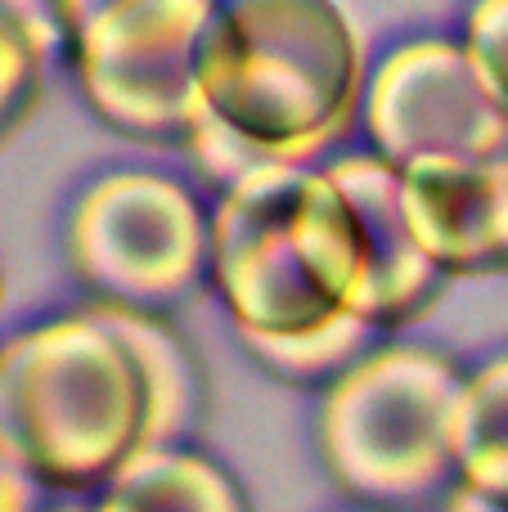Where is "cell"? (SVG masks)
Here are the masks:
<instances>
[{
  "label": "cell",
  "instance_id": "obj_1",
  "mask_svg": "<svg viewBox=\"0 0 508 512\" xmlns=\"http://www.w3.org/2000/svg\"><path fill=\"white\" fill-rule=\"evenodd\" d=\"M365 86V41L338 0H221L189 153L221 189L257 167H324L360 122Z\"/></svg>",
  "mask_w": 508,
  "mask_h": 512
},
{
  "label": "cell",
  "instance_id": "obj_2",
  "mask_svg": "<svg viewBox=\"0 0 508 512\" xmlns=\"http://www.w3.org/2000/svg\"><path fill=\"white\" fill-rule=\"evenodd\" d=\"M0 400L5 450L54 490L108 486L149 445V378L95 301L9 337Z\"/></svg>",
  "mask_w": 508,
  "mask_h": 512
},
{
  "label": "cell",
  "instance_id": "obj_3",
  "mask_svg": "<svg viewBox=\"0 0 508 512\" xmlns=\"http://www.w3.org/2000/svg\"><path fill=\"white\" fill-rule=\"evenodd\" d=\"M468 373L428 346H374L320 409V450L342 490L378 504L414 499L459 477L450 418Z\"/></svg>",
  "mask_w": 508,
  "mask_h": 512
},
{
  "label": "cell",
  "instance_id": "obj_4",
  "mask_svg": "<svg viewBox=\"0 0 508 512\" xmlns=\"http://www.w3.org/2000/svg\"><path fill=\"white\" fill-rule=\"evenodd\" d=\"M68 265L95 301L162 315L212 283V207L167 171H104L68 212Z\"/></svg>",
  "mask_w": 508,
  "mask_h": 512
},
{
  "label": "cell",
  "instance_id": "obj_5",
  "mask_svg": "<svg viewBox=\"0 0 508 512\" xmlns=\"http://www.w3.org/2000/svg\"><path fill=\"white\" fill-rule=\"evenodd\" d=\"M221 0H113L68 41L81 99L117 135L189 149L207 117L203 41Z\"/></svg>",
  "mask_w": 508,
  "mask_h": 512
},
{
  "label": "cell",
  "instance_id": "obj_6",
  "mask_svg": "<svg viewBox=\"0 0 508 512\" xmlns=\"http://www.w3.org/2000/svg\"><path fill=\"white\" fill-rule=\"evenodd\" d=\"M311 167H257L221 189L212 207V288L243 342L302 337L338 324V310L311 279L293 234V207Z\"/></svg>",
  "mask_w": 508,
  "mask_h": 512
},
{
  "label": "cell",
  "instance_id": "obj_7",
  "mask_svg": "<svg viewBox=\"0 0 508 512\" xmlns=\"http://www.w3.org/2000/svg\"><path fill=\"white\" fill-rule=\"evenodd\" d=\"M360 131L396 171L428 158L491 162L508 149V117L464 41L414 36L369 68Z\"/></svg>",
  "mask_w": 508,
  "mask_h": 512
},
{
  "label": "cell",
  "instance_id": "obj_8",
  "mask_svg": "<svg viewBox=\"0 0 508 512\" xmlns=\"http://www.w3.org/2000/svg\"><path fill=\"white\" fill-rule=\"evenodd\" d=\"M324 167L347 189L360 216V239H365V292H360L356 319L374 324L378 333L423 319L432 301L446 292L450 274L423 252L414 234L401 194V171L378 153H347Z\"/></svg>",
  "mask_w": 508,
  "mask_h": 512
},
{
  "label": "cell",
  "instance_id": "obj_9",
  "mask_svg": "<svg viewBox=\"0 0 508 512\" xmlns=\"http://www.w3.org/2000/svg\"><path fill=\"white\" fill-rule=\"evenodd\" d=\"M401 194L423 252L450 279L508 274L500 239V198H495V158L414 162V167H401Z\"/></svg>",
  "mask_w": 508,
  "mask_h": 512
},
{
  "label": "cell",
  "instance_id": "obj_10",
  "mask_svg": "<svg viewBox=\"0 0 508 512\" xmlns=\"http://www.w3.org/2000/svg\"><path fill=\"white\" fill-rule=\"evenodd\" d=\"M95 512H248V499L221 463L176 445H144L113 472Z\"/></svg>",
  "mask_w": 508,
  "mask_h": 512
},
{
  "label": "cell",
  "instance_id": "obj_11",
  "mask_svg": "<svg viewBox=\"0 0 508 512\" xmlns=\"http://www.w3.org/2000/svg\"><path fill=\"white\" fill-rule=\"evenodd\" d=\"M293 234L311 279L338 310L356 315L360 292H365V239H360V216L351 207L347 189L329 176V167H311L297 189Z\"/></svg>",
  "mask_w": 508,
  "mask_h": 512
},
{
  "label": "cell",
  "instance_id": "obj_12",
  "mask_svg": "<svg viewBox=\"0 0 508 512\" xmlns=\"http://www.w3.org/2000/svg\"><path fill=\"white\" fill-rule=\"evenodd\" d=\"M108 315V324L131 342L144 378H149V445H176V436L189 427L198 409V369L189 360L185 342L162 315L131 306H108L95 301Z\"/></svg>",
  "mask_w": 508,
  "mask_h": 512
},
{
  "label": "cell",
  "instance_id": "obj_13",
  "mask_svg": "<svg viewBox=\"0 0 508 512\" xmlns=\"http://www.w3.org/2000/svg\"><path fill=\"white\" fill-rule=\"evenodd\" d=\"M68 41L59 0H0V99L9 135L36 108L54 63L68 54Z\"/></svg>",
  "mask_w": 508,
  "mask_h": 512
},
{
  "label": "cell",
  "instance_id": "obj_14",
  "mask_svg": "<svg viewBox=\"0 0 508 512\" xmlns=\"http://www.w3.org/2000/svg\"><path fill=\"white\" fill-rule=\"evenodd\" d=\"M450 450L459 481L508 499V351L464 378V396L450 418Z\"/></svg>",
  "mask_w": 508,
  "mask_h": 512
},
{
  "label": "cell",
  "instance_id": "obj_15",
  "mask_svg": "<svg viewBox=\"0 0 508 512\" xmlns=\"http://www.w3.org/2000/svg\"><path fill=\"white\" fill-rule=\"evenodd\" d=\"M378 328L365 324L356 315H342L338 324L320 328V333H302V337H257L243 342L270 373L288 382H338L351 364H360L378 342Z\"/></svg>",
  "mask_w": 508,
  "mask_h": 512
},
{
  "label": "cell",
  "instance_id": "obj_16",
  "mask_svg": "<svg viewBox=\"0 0 508 512\" xmlns=\"http://www.w3.org/2000/svg\"><path fill=\"white\" fill-rule=\"evenodd\" d=\"M459 41L477 63L500 113L508 117V0H473Z\"/></svg>",
  "mask_w": 508,
  "mask_h": 512
},
{
  "label": "cell",
  "instance_id": "obj_17",
  "mask_svg": "<svg viewBox=\"0 0 508 512\" xmlns=\"http://www.w3.org/2000/svg\"><path fill=\"white\" fill-rule=\"evenodd\" d=\"M27 481H36L32 468H27L14 450H5V512H27L32 508V490H27Z\"/></svg>",
  "mask_w": 508,
  "mask_h": 512
},
{
  "label": "cell",
  "instance_id": "obj_18",
  "mask_svg": "<svg viewBox=\"0 0 508 512\" xmlns=\"http://www.w3.org/2000/svg\"><path fill=\"white\" fill-rule=\"evenodd\" d=\"M446 512H508V499L482 495V490L468 486V481H455V490L446 495Z\"/></svg>",
  "mask_w": 508,
  "mask_h": 512
},
{
  "label": "cell",
  "instance_id": "obj_19",
  "mask_svg": "<svg viewBox=\"0 0 508 512\" xmlns=\"http://www.w3.org/2000/svg\"><path fill=\"white\" fill-rule=\"evenodd\" d=\"M104 5H113V0H59V9H63V23H68V36L77 32L81 23H90V18H95Z\"/></svg>",
  "mask_w": 508,
  "mask_h": 512
},
{
  "label": "cell",
  "instance_id": "obj_20",
  "mask_svg": "<svg viewBox=\"0 0 508 512\" xmlns=\"http://www.w3.org/2000/svg\"><path fill=\"white\" fill-rule=\"evenodd\" d=\"M495 198H500V239H504V261H508V149L495 158Z\"/></svg>",
  "mask_w": 508,
  "mask_h": 512
},
{
  "label": "cell",
  "instance_id": "obj_21",
  "mask_svg": "<svg viewBox=\"0 0 508 512\" xmlns=\"http://www.w3.org/2000/svg\"><path fill=\"white\" fill-rule=\"evenodd\" d=\"M63 512H95V508H63Z\"/></svg>",
  "mask_w": 508,
  "mask_h": 512
}]
</instances>
